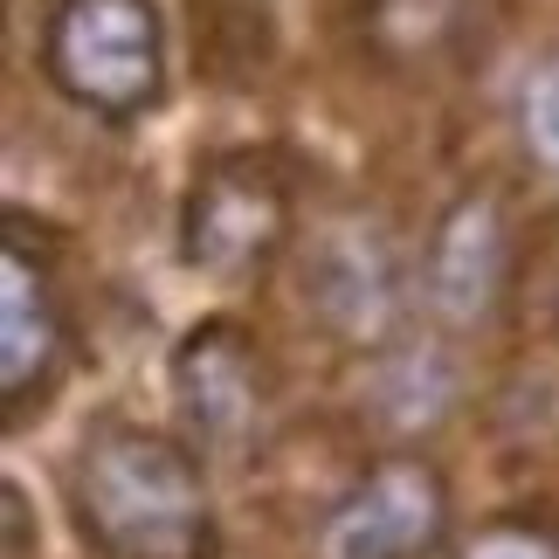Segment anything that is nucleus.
Returning <instances> with one entry per match:
<instances>
[{"label": "nucleus", "mask_w": 559, "mask_h": 559, "mask_svg": "<svg viewBox=\"0 0 559 559\" xmlns=\"http://www.w3.org/2000/svg\"><path fill=\"white\" fill-rule=\"evenodd\" d=\"M511 290V222L498 193H463L442 207L421 255V297L442 325H484Z\"/></svg>", "instance_id": "7"}, {"label": "nucleus", "mask_w": 559, "mask_h": 559, "mask_svg": "<svg viewBox=\"0 0 559 559\" xmlns=\"http://www.w3.org/2000/svg\"><path fill=\"white\" fill-rule=\"evenodd\" d=\"M56 367H62L56 284H49V270H41V255L8 242V255H0V394H8L14 421L49 401Z\"/></svg>", "instance_id": "8"}, {"label": "nucleus", "mask_w": 559, "mask_h": 559, "mask_svg": "<svg viewBox=\"0 0 559 559\" xmlns=\"http://www.w3.org/2000/svg\"><path fill=\"white\" fill-rule=\"evenodd\" d=\"M367 401L373 415L394 428V436H415V428H436L456 401V367H449L442 346H415V338H394L380 346L373 359V380H367Z\"/></svg>", "instance_id": "9"}, {"label": "nucleus", "mask_w": 559, "mask_h": 559, "mask_svg": "<svg viewBox=\"0 0 559 559\" xmlns=\"http://www.w3.org/2000/svg\"><path fill=\"white\" fill-rule=\"evenodd\" d=\"M8 559H28V504H21V490H8Z\"/></svg>", "instance_id": "14"}, {"label": "nucleus", "mask_w": 559, "mask_h": 559, "mask_svg": "<svg viewBox=\"0 0 559 559\" xmlns=\"http://www.w3.org/2000/svg\"><path fill=\"white\" fill-rule=\"evenodd\" d=\"M519 145L532 166L559 174V49L519 76Z\"/></svg>", "instance_id": "12"}, {"label": "nucleus", "mask_w": 559, "mask_h": 559, "mask_svg": "<svg viewBox=\"0 0 559 559\" xmlns=\"http://www.w3.org/2000/svg\"><path fill=\"white\" fill-rule=\"evenodd\" d=\"M484 0H373L367 8V35L386 62H449L456 49H469V28H477Z\"/></svg>", "instance_id": "10"}, {"label": "nucleus", "mask_w": 559, "mask_h": 559, "mask_svg": "<svg viewBox=\"0 0 559 559\" xmlns=\"http://www.w3.org/2000/svg\"><path fill=\"white\" fill-rule=\"evenodd\" d=\"M193 49H201L207 76L222 83L255 76L276 49L270 0H193Z\"/></svg>", "instance_id": "11"}, {"label": "nucleus", "mask_w": 559, "mask_h": 559, "mask_svg": "<svg viewBox=\"0 0 559 559\" xmlns=\"http://www.w3.org/2000/svg\"><path fill=\"white\" fill-rule=\"evenodd\" d=\"M290 235V180L263 153H228L193 180L180 207V255L214 284H242L284 249Z\"/></svg>", "instance_id": "3"}, {"label": "nucleus", "mask_w": 559, "mask_h": 559, "mask_svg": "<svg viewBox=\"0 0 559 559\" xmlns=\"http://www.w3.org/2000/svg\"><path fill=\"white\" fill-rule=\"evenodd\" d=\"M41 70L56 91L97 118H139L159 104L166 56L153 0H49Z\"/></svg>", "instance_id": "2"}, {"label": "nucleus", "mask_w": 559, "mask_h": 559, "mask_svg": "<svg viewBox=\"0 0 559 559\" xmlns=\"http://www.w3.org/2000/svg\"><path fill=\"white\" fill-rule=\"evenodd\" d=\"M463 559H559V532L532 525V519H498L463 546Z\"/></svg>", "instance_id": "13"}, {"label": "nucleus", "mask_w": 559, "mask_h": 559, "mask_svg": "<svg viewBox=\"0 0 559 559\" xmlns=\"http://www.w3.org/2000/svg\"><path fill=\"white\" fill-rule=\"evenodd\" d=\"M449 539V484L428 456H380L332 504L318 559H428Z\"/></svg>", "instance_id": "5"}, {"label": "nucleus", "mask_w": 559, "mask_h": 559, "mask_svg": "<svg viewBox=\"0 0 559 559\" xmlns=\"http://www.w3.org/2000/svg\"><path fill=\"white\" fill-rule=\"evenodd\" d=\"M174 407L180 428L201 456H249L270 415V359L263 346L228 325L207 318L174 346Z\"/></svg>", "instance_id": "4"}, {"label": "nucleus", "mask_w": 559, "mask_h": 559, "mask_svg": "<svg viewBox=\"0 0 559 559\" xmlns=\"http://www.w3.org/2000/svg\"><path fill=\"white\" fill-rule=\"evenodd\" d=\"M305 297L318 305V318L353 338V346H394L401 318H407V270L386 228L373 222H338L311 242L305 255Z\"/></svg>", "instance_id": "6"}, {"label": "nucleus", "mask_w": 559, "mask_h": 559, "mask_svg": "<svg viewBox=\"0 0 559 559\" xmlns=\"http://www.w3.org/2000/svg\"><path fill=\"white\" fill-rule=\"evenodd\" d=\"M70 498L104 559H207L214 546L201 463L145 421H97L83 436Z\"/></svg>", "instance_id": "1"}]
</instances>
